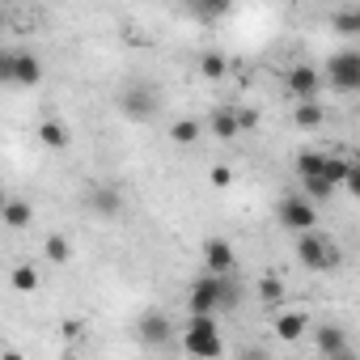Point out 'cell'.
<instances>
[{
	"instance_id": "obj_1",
	"label": "cell",
	"mask_w": 360,
	"mask_h": 360,
	"mask_svg": "<svg viewBox=\"0 0 360 360\" xmlns=\"http://www.w3.org/2000/svg\"><path fill=\"white\" fill-rule=\"evenodd\" d=\"M183 347H187L191 360H221L225 356V339H221L217 318H191L187 330H183Z\"/></svg>"
},
{
	"instance_id": "obj_2",
	"label": "cell",
	"mask_w": 360,
	"mask_h": 360,
	"mask_svg": "<svg viewBox=\"0 0 360 360\" xmlns=\"http://www.w3.org/2000/svg\"><path fill=\"white\" fill-rule=\"evenodd\" d=\"M161 106H165V102H161V89H157L153 81H131V85H123V94H119V110H123L127 119H136V123L157 119Z\"/></svg>"
},
{
	"instance_id": "obj_3",
	"label": "cell",
	"mask_w": 360,
	"mask_h": 360,
	"mask_svg": "<svg viewBox=\"0 0 360 360\" xmlns=\"http://www.w3.org/2000/svg\"><path fill=\"white\" fill-rule=\"evenodd\" d=\"M297 259L305 263V267H314V271H335L339 263H343V255H339V246L326 238V233H301L297 238Z\"/></svg>"
},
{
	"instance_id": "obj_4",
	"label": "cell",
	"mask_w": 360,
	"mask_h": 360,
	"mask_svg": "<svg viewBox=\"0 0 360 360\" xmlns=\"http://www.w3.org/2000/svg\"><path fill=\"white\" fill-rule=\"evenodd\" d=\"M187 309L191 318H217L221 314V276H200L191 288H187Z\"/></svg>"
},
{
	"instance_id": "obj_5",
	"label": "cell",
	"mask_w": 360,
	"mask_h": 360,
	"mask_svg": "<svg viewBox=\"0 0 360 360\" xmlns=\"http://www.w3.org/2000/svg\"><path fill=\"white\" fill-rule=\"evenodd\" d=\"M326 81L339 94H356L360 89V51H335L326 60Z\"/></svg>"
},
{
	"instance_id": "obj_6",
	"label": "cell",
	"mask_w": 360,
	"mask_h": 360,
	"mask_svg": "<svg viewBox=\"0 0 360 360\" xmlns=\"http://www.w3.org/2000/svg\"><path fill=\"white\" fill-rule=\"evenodd\" d=\"M284 89L297 98V102H318V89H322V72L309 68V64H297L284 72Z\"/></svg>"
},
{
	"instance_id": "obj_7",
	"label": "cell",
	"mask_w": 360,
	"mask_h": 360,
	"mask_svg": "<svg viewBox=\"0 0 360 360\" xmlns=\"http://www.w3.org/2000/svg\"><path fill=\"white\" fill-rule=\"evenodd\" d=\"M276 217H280V225L292 229V233H314V229H318V208H309L305 200H280Z\"/></svg>"
},
{
	"instance_id": "obj_8",
	"label": "cell",
	"mask_w": 360,
	"mask_h": 360,
	"mask_svg": "<svg viewBox=\"0 0 360 360\" xmlns=\"http://www.w3.org/2000/svg\"><path fill=\"white\" fill-rule=\"evenodd\" d=\"M136 335H140V343H148V347H165V343L174 339V322H169L161 309H148V314H140Z\"/></svg>"
},
{
	"instance_id": "obj_9",
	"label": "cell",
	"mask_w": 360,
	"mask_h": 360,
	"mask_svg": "<svg viewBox=\"0 0 360 360\" xmlns=\"http://www.w3.org/2000/svg\"><path fill=\"white\" fill-rule=\"evenodd\" d=\"M43 81V60L30 51H9V85H39Z\"/></svg>"
},
{
	"instance_id": "obj_10",
	"label": "cell",
	"mask_w": 360,
	"mask_h": 360,
	"mask_svg": "<svg viewBox=\"0 0 360 360\" xmlns=\"http://www.w3.org/2000/svg\"><path fill=\"white\" fill-rule=\"evenodd\" d=\"M85 208H89L94 217H119V212H123V191H119L115 183L89 187V195H85Z\"/></svg>"
},
{
	"instance_id": "obj_11",
	"label": "cell",
	"mask_w": 360,
	"mask_h": 360,
	"mask_svg": "<svg viewBox=\"0 0 360 360\" xmlns=\"http://www.w3.org/2000/svg\"><path fill=\"white\" fill-rule=\"evenodd\" d=\"M233 246L225 242V238H208L204 242V267H208V276H233Z\"/></svg>"
},
{
	"instance_id": "obj_12",
	"label": "cell",
	"mask_w": 360,
	"mask_h": 360,
	"mask_svg": "<svg viewBox=\"0 0 360 360\" xmlns=\"http://www.w3.org/2000/svg\"><path fill=\"white\" fill-rule=\"evenodd\" d=\"M318 352L326 356V360H335L339 352H347V330L343 326H318Z\"/></svg>"
},
{
	"instance_id": "obj_13",
	"label": "cell",
	"mask_w": 360,
	"mask_h": 360,
	"mask_svg": "<svg viewBox=\"0 0 360 360\" xmlns=\"http://www.w3.org/2000/svg\"><path fill=\"white\" fill-rule=\"evenodd\" d=\"M292 123L305 127V131H314V127L326 123V106H322V102H297V106H292Z\"/></svg>"
},
{
	"instance_id": "obj_14",
	"label": "cell",
	"mask_w": 360,
	"mask_h": 360,
	"mask_svg": "<svg viewBox=\"0 0 360 360\" xmlns=\"http://www.w3.org/2000/svg\"><path fill=\"white\" fill-rule=\"evenodd\" d=\"M208 127H212V136H217V140H233V136H238V115H233V106H221V110H212Z\"/></svg>"
},
{
	"instance_id": "obj_15",
	"label": "cell",
	"mask_w": 360,
	"mask_h": 360,
	"mask_svg": "<svg viewBox=\"0 0 360 360\" xmlns=\"http://www.w3.org/2000/svg\"><path fill=\"white\" fill-rule=\"evenodd\" d=\"M30 217H34V208H30L26 200H9V204H5V212H0V221H5L9 229H26V225H30Z\"/></svg>"
},
{
	"instance_id": "obj_16",
	"label": "cell",
	"mask_w": 360,
	"mask_h": 360,
	"mask_svg": "<svg viewBox=\"0 0 360 360\" xmlns=\"http://www.w3.org/2000/svg\"><path fill=\"white\" fill-rule=\"evenodd\" d=\"M305 326H309V322H305V314H292V309L276 318V335H280V339H288V343H292V339H301V335H305Z\"/></svg>"
},
{
	"instance_id": "obj_17",
	"label": "cell",
	"mask_w": 360,
	"mask_h": 360,
	"mask_svg": "<svg viewBox=\"0 0 360 360\" xmlns=\"http://www.w3.org/2000/svg\"><path fill=\"white\" fill-rule=\"evenodd\" d=\"M305 183V204L314 208V204H330V195H335V187L326 183V178H301Z\"/></svg>"
},
{
	"instance_id": "obj_18",
	"label": "cell",
	"mask_w": 360,
	"mask_h": 360,
	"mask_svg": "<svg viewBox=\"0 0 360 360\" xmlns=\"http://www.w3.org/2000/svg\"><path fill=\"white\" fill-rule=\"evenodd\" d=\"M39 140H43L47 148H64V144H68V127H64L60 119H47V123L39 127Z\"/></svg>"
},
{
	"instance_id": "obj_19",
	"label": "cell",
	"mask_w": 360,
	"mask_h": 360,
	"mask_svg": "<svg viewBox=\"0 0 360 360\" xmlns=\"http://www.w3.org/2000/svg\"><path fill=\"white\" fill-rule=\"evenodd\" d=\"M322 165H326V153H301V157L292 161V169H297L301 178H322Z\"/></svg>"
},
{
	"instance_id": "obj_20",
	"label": "cell",
	"mask_w": 360,
	"mask_h": 360,
	"mask_svg": "<svg viewBox=\"0 0 360 360\" xmlns=\"http://www.w3.org/2000/svg\"><path fill=\"white\" fill-rule=\"evenodd\" d=\"M200 72H204L208 81H225L229 64H225V56H221V51H208V56H200Z\"/></svg>"
},
{
	"instance_id": "obj_21",
	"label": "cell",
	"mask_w": 360,
	"mask_h": 360,
	"mask_svg": "<svg viewBox=\"0 0 360 360\" xmlns=\"http://www.w3.org/2000/svg\"><path fill=\"white\" fill-rule=\"evenodd\" d=\"M9 284H13L18 292H34V288H39V271H34L30 263H18L13 276H9Z\"/></svg>"
},
{
	"instance_id": "obj_22",
	"label": "cell",
	"mask_w": 360,
	"mask_h": 360,
	"mask_svg": "<svg viewBox=\"0 0 360 360\" xmlns=\"http://www.w3.org/2000/svg\"><path fill=\"white\" fill-rule=\"evenodd\" d=\"M238 301H242V284L233 276H221V314H233Z\"/></svg>"
},
{
	"instance_id": "obj_23",
	"label": "cell",
	"mask_w": 360,
	"mask_h": 360,
	"mask_svg": "<svg viewBox=\"0 0 360 360\" xmlns=\"http://www.w3.org/2000/svg\"><path fill=\"white\" fill-rule=\"evenodd\" d=\"M169 140H174V144H195V140H200V123H195V119H178V123L169 127Z\"/></svg>"
},
{
	"instance_id": "obj_24",
	"label": "cell",
	"mask_w": 360,
	"mask_h": 360,
	"mask_svg": "<svg viewBox=\"0 0 360 360\" xmlns=\"http://www.w3.org/2000/svg\"><path fill=\"white\" fill-rule=\"evenodd\" d=\"M347 165H352L347 157H335V153H326V165H322V178H326V183H330V187H339V183H343V174H347Z\"/></svg>"
},
{
	"instance_id": "obj_25",
	"label": "cell",
	"mask_w": 360,
	"mask_h": 360,
	"mask_svg": "<svg viewBox=\"0 0 360 360\" xmlns=\"http://www.w3.org/2000/svg\"><path fill=\"white\" fill-rule=\"evenodd\" d=\"M259 301H263V305H271V309H276V305H280V301H284V284H280V280H276V276H267V280H263V284H259Z\"/></svg>"
},
{
	"instance_id": "obj_26",
	"label": "cell",
	"mask_w": 360,
	"mask_h": 360,
	"mask_svg": "<svg viewBox=\"0 0 360 360\" xmlns=\"http://www.w3.org/2000/svg\"><path fill=\"white\" fill-rule=\"evenodd\" d=\"M47 259H51V263H68V259H72V246H68V238H64V233L47 238Z\"/></svg>"
},
{
	"instance_id": "obj_27",
	"label": "cell",
	"mask_w": 360,
	"mask_h": 360,
	"mask_svg": "<svg viewBox=\"0 0 360 360\" xmlns=\"http://www.w3.org/2000/svg\"><path fill=\"white\" fill-rule=\"evenodd\" d=\"M335 30H339V34H356V30H360V9H343V13H335Z\"/></svg>"
},
{
	"instance_id": "obj_28",
	"label": "cell",
	"mask_w": 360,
	"mask_h": 360,
	"mask_svg": "<svg viewBox=\"0 0 360 360\" xmlns=\"http://www.w3.org/2000/svg\"><path fill=\"white\" fill-rule=\"evenodd\" d=\"M233 115H238V136L250 131V127H259V110H233Z\"/></svg>"
},
{
	"instance_id": "obj_29",
	"label": "cell",
	"mask_w": 360,
	"mask_h": 360,
	"mask_svg": "<svg viewBox=\"0 0 360 360\" xmlns=\"http://www.w3.org/2000/svg\"><path fill=\"white\" fill-rule=\"evenodd\" d=\"M343 187H347L352 195H360V165H356V161H352V165H347V174H343Z\"/></svg>"
},
{
	"instance_id": "obj_30",
	"label": "cell",
	"mask_w": 360,
	"mask_h": 360,
	"mask_svg": "<svg viewBox=\"0 0 360 360\" xmlns=\"http://www.w3.org/2000/svg\"><path fill=\"white\" fill-rule=\"evenodd\" d=\"M233 183V169L229 165H212V187H229Z\"/></svg>"
},
{
	"instance_id": "obj_31",
	"label": "cell",
	"mask_w": 360,
	"mask_h": 360,
	"mask_svg": "<svg viewBox=\"0 0 360 360\" xmlns=\"http://www.w3.org/2000/svg\"><path fill=\"white\" fill-rule=\"evenodd\" d=\"M195 13H200V18H225V13H229V5H225V0H221V5H200Z\"/></svg>"
},
{
	"instance_id": "obj_32",
	"label": "cell",
	"mask_w": 360,
	"mask_h": 360,
	"mask_svg": "<svg viewBox=\"0 0 360 360\" xmlns=\"http://www.w3.org/2000/svg\"><path fill=\"white\" fill-rule=\"evenodd\" d=\"M238 360H271V356H267V352H259V347H250V352H242Z\"/></svg>"
},
{
	"instance_id": "obj_33",
	"label": "cell",
	"mask_w": 360,
	"mask_h": 360,
	"mask_svg": "<svg viewBox=\"0 0 360 360\" xmlns=\"http://www.w3.org/2000/svg\"><path fill=\"white\" fill-rule=\"evenodd\" d=\"M0 360H26L22 352H5V356H0Z\"/></svg>"
},
{
	"instance_id": "obj_34",
	"label": "cell",
	"mask_w": 360,
	"mask_h": 360,
	"mask_svg": "<svg viewBox=\"0 0 360 360\" xmlns=\"http://www.w3.org/2000/svg\"><path fill=\"white\" fill-rule=\"evenodd\" d=\"M335 360H356V356H352V347H347V352H339V356H335Z\"/></svg>"
},
{
	"instance_id": "obj_35",
	"label": "cell",
	"mask_w": 360,
	"mask_h": 360,
	"mask_svg": "<svg viewBox=\"0 0 360 360\" xmlns=\"http://www.w3.org/2000/svg\"><path fill=\"white\" fill-rule=\"evenodd\" d=\"M5 204H9V195H5V191H0V212H5Z\"/></svg>"
},
{
	"instance_id": "obj_36",
	"label": "cell",
	"mask_w": 360,
	"mask_h": 360,
	"mask_svg": "<svg viewBox=\"0 0 360 360\" xmlns=\"http://www.w3.org/2000/svg\"><path fill=\"white\" fill-rule=\"evenodd\" d=\"M0 26H5V13H0Z\"/></svg>"
}]
</instances>
